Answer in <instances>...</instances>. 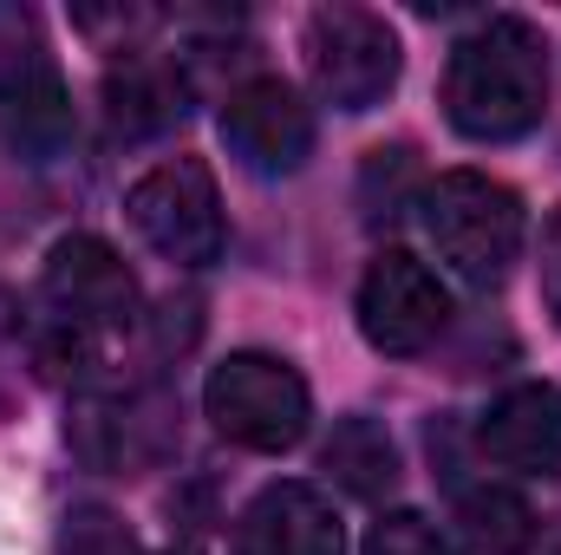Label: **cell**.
I'll return each instance as SVG.
<instances>
[{"label":"cell","instance_id":"cell-1","mask_svg":"<svg viewBox=\"0 0 561 555\" xmlns=\"http://www.w3.org/2000/svg\"><path fill=\"white\" fill-rule=\"evenodd\" d=\"M549 112V46L529 20L496 13L450 46L444 118L470 144H516Z\"/></svg>","mask_w":561,"mask_h":555},{"label":"cell","instance_id":"cell-2","mask_svg":"<svg viewBox=\"0 0 561 555\" xmlns=\"http://www.w3.org/2000/svg\"><path fill=\"white\" fill-rule=\"evenodd\" d=\"M46 307H53V360H85L99 340L138 327V275L105 236H59L46 256Z\"/></svg>","mask_w":561,"mask_h":555},{"label":"cell","instance_id":"cell-3","mask_svg":"<svg viewBox=\"0 0 561 555\" xmlns=\"http://www.w3.org/2000/svg\"><path fill=\"white\" fill-rule=\"evenodd\" d=\"M424 236L470 287H496L523 256V196L483 170H450L424 190Z\"/></svg>","mask_w":561,"mask_h":555},{"label":"cell","instance_id":"cell-4","mask_svg":"<svg viewBox=\"0 0 561 555\" xmlns=\"http://www.w3.org/2000/svg\"><path fill=\"white\" fill-rule=\"evenodd\" d=\"M203 412L209 424L242 444V451H294L307 438V418H313V393L307 380L275 360V353H229L209 386H203Z\"/></svg>","mask_w":561,"mask_h":555},{"label":"cell","instance_id":"cell-5","mask_svg":"<svg viewBox=\"0 0 561 555\" xmlns=\"http://www.w3.org/2000/svg\"><path fill=\"white\" fill-rule=\"evenodd\" d=\"M405 46L373 7H320L307 20V72L333 112H373L399 86Z\"/></svg>","mask_w":561,"mask_h":555},{"label":"cell","instance_id":"cell-6","mask_svg":"<svg viewBox=\"0 0 561 555\" xmlns=\"http://www.w3.org/2000/svg\"><path fill=\"white\" fill-rule=\"evenodd\" d=\"M125 209H131V229L176 269H203L222 256V190L203 157H170L144 170Z\"/></svg>","mask_w":561,"mask_h":555},{"label":"cell","instance_id":"cell-7","mask_svg":"<svg viewBox=\"0 0 561 555\" xmlns=\"http://www.w3.org/2000/svg\"><path fill=\"white\" fill-rule=\"evenodd\" d=\"M444 320H450V294L419 256L386 249L366 269V281H359V333H366L373 353H392V360L424 353L444 333Z\"/></svg>","mask_w":561,"mask_h":555},{"label":"cell","instance_id":"cell-8","mask_svg":"<svg viewBox=\"0 0 561 555\" xmlns=\"http://www.w3.org/2000/svg\"><path fill=\"white\" fill-rule=\"evenodd\" d=\"M222 144L255 177H294L313 157V105L287 79H249L222 99Z\"/></svg>","mask_w":561,"mask_h":555},{"label":"cell","instance_id":"cell-9","mask_svg":"<svg viewBox=\"0 0 561 555\" xmlns=\"http://www.w3.org/2000/svg\"><path fill=\"white\" fill-rule=\"evenodd\" d=\"M0 132L26 163H53L72 144V99L59 66L46 59L39 39H13L0 46Z\"/></svg>","mask_w":561,"mask_h":555},{"label":"cell","instance_id":"cell-10","mask_svg":"<svg viewBox=\"0 0 561 555\" xmlns=\"http://www.w3.org/2000/svg\"><path fill=\"white\" fill-rule=\"evenodd\" d=\"M236 555H346V530L313 484H268L236 523Z\"/></svg>","mask_w":561,"mask_h":555},{"label":"cell","instance_id":"cell-11","mask_svg":"<svg viewBox=\"0 0 561 555\" xmlns=\"http://www.w3.org/2000/svg\"><path fill=\"white\" fill-rule=\"evenodd\" d=\"M483 457L516 477H561V393L556 386H510L477 431Z\"/></svg>","mask_w":561,"mask_h":555},{"label":"cell","instance_id":"cell-12","mask_svg":"<svg viewBox=\"0 0 561 555\" xmlns=\"http://www.w3.org/2000/svg\"><path fill=\"white\" fill-rule=\"evenodd\" d=\"M105 112L118 138H157L183 118V79L157 59H125L105 79Z\"/></svg>","mask_w":561,"mask_h":555},{"label":"cell","instance_id":"cell-13","mask_svg":"<svg viewBox=\"0 0 561 555\" xmlns=\"http://www.w3.org/2000/svg\"><path fill=\"white\" fill-rule=\"evenodd\" d=\"M320 464L333 471V484L346 497H366V503L399 484V444H392V431L379 418H340L327 451H320Z\"/></svg>","mask_w":561,"mask_h":555},{"label":"cell","instance_id":"cell-14","mask_svg":"<svg viewBox=\"0 0 561 555\" xmlns=\"http://www.w3.org/2000/svg\"><path fill=\"white\" fill-rule=\"evenodd\" d=\"M457 523H463V536L477 550L490 555H516L536 536V510L516 490H503V484H463L457 490Z\"/></svg>","mask_w":561,"mask_h":555},{"label":"cell","instance_id":"cell-15","mask_svg":"<svg viewBox=\"0 0 561 555\" xmlns=\"http://www.w3.org/2000/svg\"><path fill=\"white\" fill-rule=\"evenodd\" d=\"M366 555H457V543L419 510H392L366 530Z\"/></svg>","mask_w":561,"mask_h":555},{"label":"cell","instance_id":"cell-16","mask_svg":"<svg viewBox=\"0 0 561 555\" xmlns=\"http://www.w3.org/2000/svg\"><path fill=\"white\" fill-rule=\"evenodd\" d=\"M59 555H131V536H125L105 510H85V517H72V523H66Z\"/></svg>","mask_w":561,"mask_h":555},{"label":"cell","instance_id":"cell-17","mask_svg":"<svg viewBox=\"0 0 561 555\" xmlns=\"http://www.w3.org/2000/svg\"><path fill=\"white\" fill-rule=\"evenodd\" d=\"M542 301L561 320V209H556V223L542 229Z\"/></svg>","mask_w":561,"mask_h":555}]
</instances>
